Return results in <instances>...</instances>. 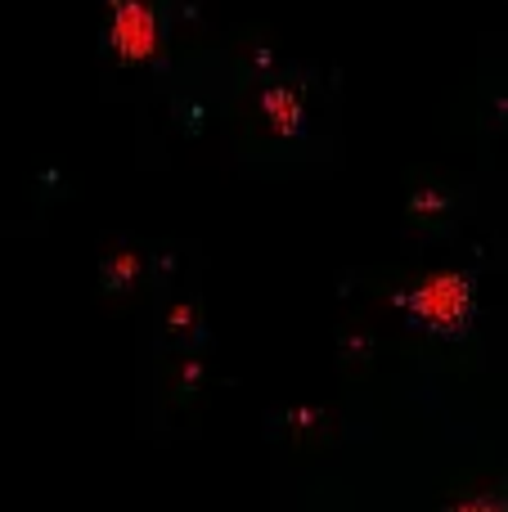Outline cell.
Here are the masks:
<instances>
[{
    "label": "cell",
    "instance_id": "obj_1",
    "mask_svg": "<svg viewBox=\"0 0 508 512\" xmlns=\"http://www.w3.org/2000/svg\"><path fill=\"white\" fill-rule=\"evenodd\" d=\"M392 306H405L432 333H459L473 315V283L459 270H432L410 292H392Z\"/></svg>",
    "mask_w": 508,
    "mask_h": 512
},
{
    "label": "cell",
    "instance_id": "obj_8",
    "mask_svg": "<svg viewBox=\"0 0 508 512\" xmlns=\"http://www.w3.org/2000/svg\"><path fill=\"white\" fill-rule=\"evenodd\" d=\"M455 512H504V508L491 504V499H464V504H455Z\"/></svg>",
    "mask_w": 508,
    "mask_h": 512
},
{
    "label": "cell",
    "instance_id": "obj_9",
    "mask_svg": "<svg viewBox=\"0 0 508 512\" xmlns=\"http://www.w3.org/2000/svg\"><path fill=\"white\" fill-rule=\"evenodd\" d=\"M176 373H180V382H185V387H194V382L203 378V364H198V360H185Z\"/></svg>",
    "mask_w": 508,
    "mask_h": 512
},
{
    "label": "cell",
    "instance_id": "obj_7",
    "mask_svg": "<svg viewBox=\"0 0 508 512\" xmlns=\"http://www.w3.org/2000/svg\"><path fill=\"white\" fill-rule=\"evenodd\" d=\"M288 423H293V432H315V427L324 423V409H315V405H297L293 414H288Z\"/></svg>",
    "mask_w": 508,
    "mask_h": 512
},
{
    "label": "cell",
    "instance_id": "obj_2",
    "mask_svg": "<svg viewBox=\"0 0 508 512\" xmlns=\"http://www.w3.org/2000/svg\"><path fill=\"white\" fill-rule=\"evenodd\" d=\"M108 50L122 63H153L162 54V27L149 0H108Z\"/></svg>",
    "mask_w": 508,
    "mask_h": 512
},
{
    "label": "cell",
    "instance_id": "obj_3",
    "mask_svg": "<svg viewBox=\"0 0 508 512\" xmlns=\"http://www.w3.org/2000/svg\"><path fill=\"white\" fill-rule=\"evenodd\" d=\"M257 108H261L266 126L279 135V140H293V135L302 131V117H306L302 90H293V86H266L257 95Z\"/></svg>",
    "mask_w": 508,
    "mask_h": 512
},
{
    "label": "cell",
    "instance_id": "obj_11",
    "mask_svg": "<svg viewBox=\"0 0 508 512\" xmlns=\"http://www.w3.org/2000/svg\"><path fill=\"white\" fill-rule=\"evenodd\" d=\"M347 351H351V355H365V351H369V337L351 333V337H347Z\"/></svg>",
    "mask_w": 508,
    "mask_h": 512
},
{
    "label": "cell",
    "instance_id": "obj_6",
    "mask_svg": "<svg viewBox=\"0 0 508 512\" xmlns=\"http://www.w3.org/2000/svg\"><path fill=\"white\" fill-rule=\"evenodd\" d=\"M167 328H171V333H194V328H198L194 306H185V301H180V306H171L167 310Z\"/></svg>",
    "mask_w": 508,
    "mask_h": 512
},
{
    "label": "cell",
    "instance_id": "obj_5",
    "mask_svg": "<svg viewBox=\"0 0 508 512\" xmlns=\"http://www.w3.org/2000/svg\"><path fill=\"white\" fill-rule=\"evenodd\" d=\"M410 212L419 216V221H432V216L446 212V194H441V189H432V185H423L419 194L410 198Z\"/></svg>",
    "mask_w": 508,
    "mask_h": 512
},
{
    "label": "cell",
    "instance_id": "obj_10",
    "mask_svg": "<svg viewBox=\"0 0 508 512\" xmlns=\"http://www.w3.org/2000/svg\"><path fill=\"white\" fill-rule=\"evenodd\" d=\"M252 63H257V72H270V68H275V63H270V50H266V45H261V50H252Z\"/></svg>",
    "mask_w": 508,
    "mask_h": 512
},
{
    "label": "cell",
    "instance_id": "obj_4",
    "mask_svg": "<svg viewBox=\"0 0 508 512\" xmlns=\"http://www.w3.org/2000/svg\"><path fill=\"white\" fill-rule=\"evenodd\" d=\"M140 270H144V261H140V252L135 248H117L104 261V279H108V288L113 292H131L135 283H140Z\"/></svg>",
    "mask_w": 508,
    "mask_h": 512
}]
</instances>
